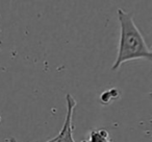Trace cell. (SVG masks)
<instances>
[{"instance_id": "cell-1", "label": "cell", "mask_w": 152, "mask_h": 142, "mask_svg": "<svg viewBox=\"0 0 152 142\" xmlns=\"http://www.w3.org/2000/svg\"><path fill=\"white\" fill-rule=\"evenodd\" d=\"M118 19L120 22V40L118 54L112 66V70L119 69L122 64L131 60L146 59L152 62V47L148 46L143 35L137 27L132 14L119 9Z\"/></svg>"}, {"instance_id": "cell-2", "label": "cell", "mask_w": 152, "mask_h": 142, "mask_svg": "<svg viewBox=\"0 0 152 142\" xmlns=\"http://www.w3.org/2000/svg\"><path fill=\"white\" fill-rule=\"evenodd\" d=\"M66 102H67V112H66L65 121L61 129L56 135L55 142H75L73 138V124H72V118H73L74 109L77 106V102L74 99L71 94L66 95Z\"/></svg>"}, {"instance_id": "cell-3", "label": "cell", "mask_w": 152, "mask_h": 142, "mask_svg": "<svg viewBox=\"0 0 152 142\" xmlns=\"http://www.w3.org/2000/svg\"><path fill=\"white\" fill-rule=\"evenodd\" d=\"M86 142H112V139L105 129H94L89 133Z\"/></svg>"}, {"instance_id": "cell-4", "label": "cell", "mask_w": 152, "mask_h": 142, "mask_svg": "<svg viewBox=\"0 0 152 142\" xmlns=\"http://www.w3.org/2000/svg\"><path fill=\"white\" fill-rule=\"evenodd\" d=\"M119 91L115 88H112L110 90H106L100 96V100H101L102 104H108L113 102V100L117 99L119 97Z\"/></svg>"}, {"instance_id": "cell-5", "label": "cell", "mask_w": 152, "mask_h": 142, "mask_svg": "<svg viewBox=\"0 0 152 142\" xmlns=\"http://www.w3.org/2000/svg\"><path fill=\"white\" fill-rule=\"evenodd\" d=\"M55 140H56V136H55V137H53V138H51V139L47 140V141H45V142H55ZM7 142H18V141L16 140L15 137H10V138H7Z\"/></svg>"}, {"instance_id": "cell-6", "label": "cell", "mask_w": 152, "mask_h": 142, "mask_svg": "<svg viewBox=\"0 0 152 142\" xmlns=\"http://www.w3.org/2000/svg\"><path fill=\"white\" fill-rule=\"evenodd\" d=\"M150 96H151V97H152V92H151V93H150Z\"/></svg>"}]
</instances>
